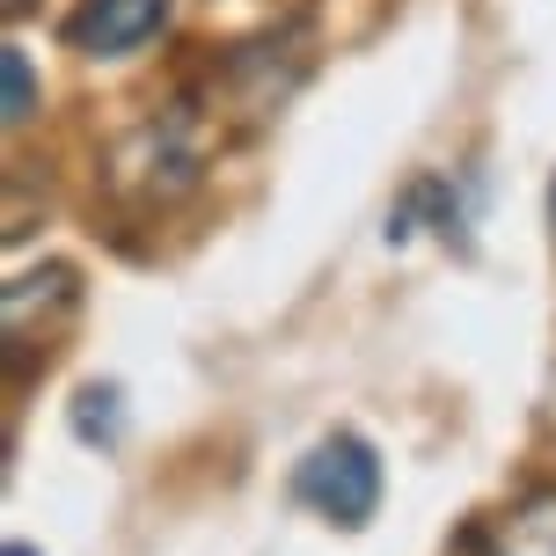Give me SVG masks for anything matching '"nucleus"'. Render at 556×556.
Returning <instances> with one entry per match:
<instances>
[{"label": "nucleus", "instance_id": "obj_1", "mask_svg": "<svg viewBox=\"0 0 556 556\" xmlns=\"http://www.w3.org/2000/svg\"><path fill=\"white\" fill-rule=\"evenodd\" d=\"M381 483L389 476H381L374 440H359V432H323L301 454V469H293V505H307L330 528H366L381 513Z\"/></svg>", "mask_w": 556, "mask_h": 556}, {"label": "nucleus", "instance_id": "obj_2", "mask_svg": "<svg viewBox=\"0 0 556 556\" xmlns=\"http://www.w3.org/2000/svg\"><path fill=\"white\" fill-rule=\"evenodd\" d=\"M198 176H205V132H198L184 111L147 117V125L117 147V168H111V184L125 198H139L147 213H168Z\"/></svg>", "mask_w": 556, "mask_h": 556}, {"label": "nucleus", "instance_id": "obj_3", "mask_svg": "<svg viewBox=\"0 0 556 556\" xmlns=\"http://www.w3.org/2000/svg\"><path fill=\"white\" fill-rule=\"evenodd\" d=\"M8 366H15V381H29V359L45 352L52 359L59 337L74 330V315H81V271L74 264H37L8 286Z\"/></svg>", "mask_w": 556, "mask_h": 556}, {"label": "nucleus", "instance_id": "obj_4", "mask_svg": "<svg viewBox=\"0 0 556 556\" xmlns=\"http://www.w3.org/2000/svg\"><path fill=\"white\" fill-rule=\"evenodd\" d=\"M168 29V0H81L66 15V45L81 59H132Z\"/></svg>", "mask_w": 556, "mask_h": 556}, {"label": "nucleus", "instance_id": "obj_5", "mask_svg": "<svg viewBox=\"0 0 556 556\" xmlns=\"http://www.w3.org/2000/svg\"><path fill=\"white\" fill-rule=\"evenodd\" d=\"M498 556H556V491H534L498 520Z\"/></svg>", "mask_w": 556, "mask_h": 556}, {"label": "nucleus", "instance_id": "obj_6", "mask_svg": "<svg viewBox=\"0 0 556 556\" xmlns=\"http://www.w3.org/2000/svg\"><path fill=\"white\" fill-rule=\"evenodd\" d=\"M0 96H8V125H15V132H23L29 117H37V74H29V52L23 45H8V52H0Z\"/></svg>", "mask_w": 556, "mask_h": 556}, {"label": "nucleus", "instance_id": "obj_7", "mask_svg": "<svg viewBox=\"0 0 556 556\" xmlns=\"http://www.w3.org/2000/svg\"><path fill=\"white\" fill-rule=\"evenodd\" d=\"M0 556H37V549H29V542H8V549H0Z\"/></svg>", "mask_w": 556, "mask_h": 556}, {"label": "nucleus", "instance_id": "obj_8", "mask_svg": "<svg viewBox=\"0 0 556 556\" xmlns=\"http://www.w3.org/2000/svg\"><path fill=\"white\" fill-rule=\"evenodd\" d=\"M15 8H23V0H15Z\"/></svg>", "mask_w": 556, "mask_h": 556}]
</instances>
